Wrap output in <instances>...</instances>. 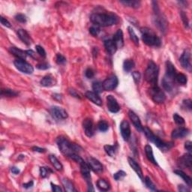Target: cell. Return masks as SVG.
Wrapping results in <instances>:
<instances>
[{
  "label": "cell",
  "mask_w": 192,
  "mask_h": 192,
  "mask_svg": "<svg viewBox=\"0 0 192 192\" xmlns=\"http://www.w3.org/2000/svg\"><path fill=\"white\" fill-rule=\"evenodd\" d=\"M91 22L94 25L101 27H111L118 23V17L113 14H106V13H95L90 17Z\"/></svg>",
  "instance_id": "1"
},
{
  "label": "cell",
  "mask_w": 192,
  "mask_h": 192,
  "mask_svg": "<svg viewBox=\"0 0 192 192\" xmlns=\"http://www.w3.org/2000/svg\"><path fill=\"white\" fill-rule=\"evenodd\" d=\"M57 143L62 153L67 157L70 158L74 153H78L82 150L81 146L76 143H71L64 137H59L57 140Z\"/></svg>",
  "instance_id": "2"
},
{
  "label": "cell",
  "mask_w": 192,
  "mask_h": 192,
  "mask_svg": "<svg viewBox=\"0 0 192 192\" xmlns=\"http://www.w3.org/2000/svg\"><path fill=\"white\" fill-rule=\"evenodd\" d=\"M143 131L144 132L145 135L146 136L149 140L150 142L153 143L158 148H159L163 152L170 150L174 145L172 142H164V141H162L161 139L158 138L157 136L155 135L153 132L151 131L150 128H147V127H144L143 128Z\"/></svg>",
  "instance_id": "3"
},
{
  "label": "cell",
  "mask_w": 192,
  "mask_h": 192,
  "mask_svg": "<svg viewBox=\"0 0 192 192\" xmlns=\"http://www.w3.org/2000/svg\"><path fill=\"white\" fill-rule=\"evenodd\" d=\"M158 74H159V68L158 66L154 62L150 61L145 71V80L152 86L157 85Z\"/></svg>",
  "instance_id": "4"
},
{
  "label": "cell",
  "mask_w": 192,
  "mask_h": 192,
  "mask_svg": "<svg viewBox=\"0 0 192 192\" xmlns=\"http://www.w3.org/2000/svg\"><path fill=\"white\" fill-rule=\"evenodd\" d=\"M140 32L142 33L143 42L148 46L160 47L161 42L158 37L154 34V32L148 28H141Z\"/></svg>",
  "instance_id": "5"
},
{
  "label": "cell",
  "mask_w": 192,
  "mask_h": 192,
  "mask_svg": "<svg viewBox=\"0 0 192 192\" xmlns=\"http://www.w3.org/2000/svg\"><path fill=\"white\" fill-rule=\"evenodd\" d=\"M150 96L156 104H162L166 99L165 94L157 85L152 86L150 89Z\"/></svg>",
  "instance_id": "6"
},
{
  "label": "cell",
  "mask_w": 192,
  "mask_h": 192,
  "mask_svg": "<svg viewBox=\"0 0 192 192\" xmlns=\"http://www.w3.org/2000/svg\"><path fill=\"white\" fill-rule=\"evenodd\" d=\"M14 64L17 68V69L19 70L22 73L31 74L34 71L33 67L29 63H28L27 62L23 60V59H17L14 62Z\"/></svg>",
  "instance_id": "7"
},
{
  "label": "cell",
  "mask_w": 192,
  "mask_h": 192,
  "mask_svg": "<svg viewBox=\"0 0 192 192\" xmlns=\"http://www.w3.org/2000/svg\"><path fill=\"white\" fill-rule=\"evenodd\" d=\"M50 112L53 118L57 119V120H62V119L68 118V113L66 110L62 107L53 106L50 108Z\"/></svg>",
  "instance_id": "8"
},
{
  "label": "cell",
  "mask_w": 192,
  "mask_h": 192,
  "mask_svg": "<svg viewBox=\"0 0 192 192\" xmlns=\"http://www.w3.org/2000/svg\"><path fill=\"white\" fill-rule=\"evenodd\" d=\"M118 78H117L116 76L114 75V74H113V75L109 76V77L102 83V85H103L104 90L112 91L116 88V86H118Z\"/></svg>",
  "instance_id": "9"
},
{
  "label": "cell",
  "mask_w": 192,
  "mask_h": 192,
  "mask_svg": "<svg viewBox=\"0 0 192 192\" xmlns=\"http://www.w3.org/2000/svg\"><path fill=\"white\" fill-rule=\"evenodd\" d=\"M180 64L185 69L188 70V71H191V52L189 50H185L181 56L180 59Z\"/></svg>",
  "instance_id": "10"
},
{
  "label": "cell",
  "mask_w": 192,
  "mask_h": 192,
  "mask_svg": "<svg viewBox=\"0 0 192 192\" xmlns=\"http://www.w3.org/2000/svg\"><path fill=\"white\" fill-rule=\"evenodd\" d=\"M107 104L108 110H109L111 113H118L119 110H120V106L119 105L116 99L113 96H111V95L107 96Z\"/></svg>",
  "instance_id": "11"
},
{
  "label": "cell",
  "mask_w": 192,
  "mask_h": 192,
  "mask_svg": "<svg viewBox=\"0 0 192 192\" xmlns=\"http://www.w3.org/2000/svg\"><path fill=\"white\" fill-rule=\"evenodd\" d=\"M87 164H88L90 169L92 170L94 172L101 173L103 171V165L96 158L92 157L88 158H87Z\"/></svg>",
  "instance_id": "12"
},
{
  "label": "cell",
  "mask_w": 192,
  "mask_h": 192,
  "mask_svg": "<svg viewBox=\"0 0 192 192\" xmlns=\"http://www.w3.org/2000/svg\"><path fill=\"white\" fill-rule=\"evenodd\" d=\"M120 131L124 140L128 141L131 137V128L129 123L126 120H123L120 124Z\"/></svg>",
  "instance_id": "13"
},
{
  "label": "cell",
  "mask_w": 192,
  "mask_h": 192,
  "mask_svg": "<svg viewBox=\"0 0 192 192\" xmlns=\"http://www.w3.org/2000/svg\"><path fill=\"white\" fill-rule=\"evenodd\" d=\"M83 127L86 135L89 137H92L94 135V124L91 119H85L83 122Z\"/></svg>",
  "instance_id": "14"
},
{
  "label": "cell",
  "mask_w": 192,
  "mask_h": 192,
  "mask_svg": "<svg viewBox=\"0 0 192 192\" xmlns=\"http://www.w3.org/2000/svg\"><path fill=\"white\" fill-rule=\"evenodd\" d=\"M179 165L182 167L191 170L192 168V156L191 153H187L180 158Z\"/></svg>",
  "instance_id": "15"
},
{
  "label": "cell",
  "mask_w": 192,
  "mask_h": 192,
  "mask_svg": "<svg viewBox=\"0 0 192 192\" xmlns=\"http://www.w3.org/2000/svg\"><path fill=\"white\" fill-rule=\"evenodd\" d=\"M188 133H189V130L188 128H184V127H180V128H177L173 130L172 134H171V137L173 139L183 138L188 135Z\"/></svg>",
  "instance_id": "16"
},
{
  "label": "cell",
  "mask_w": 192,
  "mask_h": 192,
  "mask_svg": "<svg viewBox=\"0 0 192 192\" xmlns=\"http://www.w3.org/2000/svg\"><path fill=\"white\" fill-rule=\"evenodd\" d=\"M81 173L83 178L86 181L87 184L91 183V173H90V167L86 162L81 164Z\"/></svg>",
  "instance_id": "17"
},
{
  "label": "cell",
  "mask_w": 192,
  "mask_h": 192,
  "mask_svg": "<svg viewBox=\"0 0 192 192\" xmlns=\"http://www.w3.org/2000/svg\"><path fill=\"white\" fill-rule=\"evenodd\" d=\"M175 78L165 75L162 80V86L167 92H171L174 88Z\"/></svg>",
  "instance_id": "18"
},
{
  "label": "cell",
  "mask_w": 192,
  "mask_h": 192,
  "mask_svg": "<svg viewBox=\"0 0 192 192\" xmlns=\"http://www.w3.org/2000/svg\"><path fill=\"white\" fill-rule=\"evenodd\" d=\"M128 116H129L130 119L133 123L134 126H135V128H137V130L140 131H143V126L142 124H141L140 120V118L137 116V114L135 113L134 111H128Z\"/></svg>",
  "instance_id": "19"
},
{
  "label": "cell",
  "mask_w": 192,
  "mask_h": 192,
  "mask_svg": "<svg viewBox=\"0 0 192 192\" xmlns=\"http://www.w3.org/2000/svg\"><path fill=\"white\" fill-rule=\"evenodd\" d=\"M86 98H88L89 101L92 102V103L96 104V105L101 106L102 105V101L101 99L100 96L98 94L92 91H88V92H86L85 94Z\"/></svg>",
  "instance_id": "20"
},
{
  "label": "cell",
  "mask_w": 192,
  "mask_h": 192,
  "mask_svg": "<svg viewBox=\"0 0 192 192\" xmlns=\"http://www.w3.org/2000/svg\"><path fill=\"white\" fill-rule=\"evenodd\" d=\"M113 41L116 45L117 48H122L124 46V38H123V32L122 29L117 30L115 35H113Z\"/></svg>",
  "instance_id": "21"
},
{
  "label": "cell",
  "mask_w": 192,
  "mask_h": 192,
  "mask_svg": "<svg viewBox=\"0 0 192 192\" xmlns=\"http://www.w3.org/2000/svg\"><path fill=\"white\" fill-rule=\"evenodd\" d=\"M9 52L17 59H23V60L26 59V58L27 57V51H24V50H20L19 48L15 47H12L9 48Z\"/></svg>",
  "instance_id": "22"
},
{
  "label": "cell",
  "mask_w": 192,
  "mask_h": 192,
  "mask_svg": "<svg viewBox=\"0 0 192 192\" xmlns=\"http://www.w3.org/2000/svg\"><path fill=\"white\" fill-rule=\"evenodd\" d=\"M128 163H129L130 166L131 167V168L135 171V173H137V176L140 178V180H143V175L142 170H141L140 167V165H138V164L136 162L135 159H133V158H130V157L128 158Z\"/></svg>",
  "instance_id": "23"
},
{
  "label": "cell",
  "mask_w": 192,
  "mask_h": 192,
  "mask_svg": "<svg viewBox=\"0 0 192 192\" xmlns=\"http://www.w3.org/2000/svg\"><path fill=\"white\" fill-rule=\"evenodd\" d=\"M104 47H105V49L107 50V52L111 55L114 54L116 52L117 47L116 45V44L111 39H108V40L104 41Z\"/></svg>",
  "instance_id": "24"
},
{
  "label": "cell",
  "mask_w": 192,
  "mask_h": 192,
  "mask_svg": "<svg viewBox=\"0 0 192 192\" xmlns=\"http://www.w3.org/2000/svg\"><path fill=\"white\" fill-rule=\"evenodd\" d=\"M17 35L20 40H21L24 44H27L28 46L30 45L32 41L30 36H29V35L28 34L27 31L24 30V29H19V30L17 31Z\"/></svg>",
  "instance_id": "25"
},
{
  "label": "cell",
  "mask_w": 192,
  "mask_h": 192,
  "mask_svg": "<svg viewBox=\"0 0 192 192\" xmlns=\"http://www.w3.org/2000/svg\"><path fill=\"white\" fill-rule=\"evenodd\" d=\"M165 75L169 76L170 77L175 78L176 75V70L175 67L172 64V62L170 61H167L166 62V74Z\"/></svg>",
  "instance_id": "26"
},
{
  "label": "cell",
  "mask_w": 192,
  "mask_h": 192,
  "mask_svg": "<svg viewBox=\"0 0 192 192\" xmlns=\"http://www.w3.org/2000/svg\"><path fill=\"white\" fill-rule=\"evenodd\" d=\"M145 152H146V155L147 158H148L149 161L152 162L153 165H157L158 163L157 161H156L155 158L154 157L153 151H152V148L150 145H146V146H145Z\"/></svg>",
  "instance_id": "27"
},
{
  "label": "cell",
  "mask_w": 192,
  "mask_h": 192,
  "mask_svg": "<svg viewBox=\"0 0 192 192\" xmlns=\"http://www.w3.org/2000/svg\"><path fill=\"white\" fill-rule=\"evenodd\" d=\"M174 173H176V175H178L179 176H180L181 178L186 182V184H187L189 187H191L192 185V180L191 177L188 176L186 173H185L183 171L180 170H174Z\"/></svg>",
  "instance_id": "28"
},
{
  "label": "cell",
  "mask_w": 192,
  "mask_h": 192,
  "mask_svg": "<svg viewBox=\"0 0 192 192\" xmlns=\"http://www.w3.org/2000/svg\"><path fill=\"white\" fill-rule=\"evenodd\" d=\"M97 186H98V189L102 191H107L111 189L110 184L108 183L107 181L102 180V179H100V180H98V182H97Z\"/></svg>",
  "instance_id": "29"
},
{
  "label": "cell",
  "mask_w": 192,
  "mask_h": 192,
  "mask_svg": "<svg viewBox=\"0 0 192 192\" xmlns=\"http://www.w3.org/2000/svg\"><path fill=\"white\" fill-rule=\"evenodd\" d=\"M49 159H50V162H51V164L53 165V167H55V169L57 170L60 171L62 170L63 168L62 165L60 162H59V161L57 159V158L56 157L55 155H50Z\"/></svg>",
  "instance_id": "30"
},
{
  "label": "cell",
  "mask_w": 192,
  "mask_h": 192,
  "mask_svg": "<svg viewBox=\"0 0 192 192\" xmlns=\"http://www.w3.org/2000/svg\"><path fill=\"white\" fill-rule=\"evenodd\" d=\"M54 83L53 77L51 75H46L45 77L42 78V80L41 81V85L43 86L48 87L53 86Z\"/></svg>",
  "instance_id": "31"
},
{
  "label": "cell",
  "mask_w": 192,
  "mask_h": 192,
  "mask_svg": "<svg viewBox=\"0 0 192 192\" xmlns=\"http://www.w3.org/2000/svg\"><path fill=\"white\" fill-rule=\"evenodd\" d=\"M62 182L63 186H64L65 189H66V191L68 192L76 191V189L74 188V185L72 184V182H71L70 180H68V179H63Z\"/></svg>",
  "instance_id": "32"
},
{
  "label": "cell",
  "mask_w": 192,
  "mask_h": 192,
  "mask_svg": "<svg viewBox=\"0 0 192 192\" xmlns=\"http://www.w3.org/2000/svg\"><path fill=\"white\" fill-rule=\"evenodd\" d=\"M120 3H122L124 5H126V6L128 7H131V8H138L140 6V2L139 1H131V0H126V1H120Z\"/></svg>",
  "instance_id": "33"
},
{
  "label": "cell",
  "mask_w": 192,
  "mask_h": 192,
  "mask_svg": "<svg viewBox=\"0 0 192 192\" xmlns=\"http://www.w3.org/2000/svg\"><path fill=\"white\" fill-rule=\"evenodd\" d=\"M18 93L16 91L13 90V89H2L1 90V96L5 97H16L18 96Z\"/></svg>",
  "instance_id": "34"
},
{
  "label": "cell",
  "mask_w": 192,
  "mask_h": 192,
  "mask_svg": "<svg viewBox=\"0 0 192 192\" xmlns=\"http://www.w3.org/2000/svg\"><path fill=\"white\" fill-rule=\"evenodd\" d=\"M134 67H135V62L132 59H126L123 63V68L126 72L131 71Z\"/></svg>",
  "instance_id": "35"
},
{
  "label": "cell",
  "mask_w": 192,
  "mask_h": 192,
  "mask_svg": "<svg viewBox=\"0 0 192 192\" xmlns=\"http://www.w3.org/2000/svg\"><path fill=\"white\" fill-rule=\"evenodd\" d=\"M104 151L108 155L111 157H114L116 152V146H111V145H105L104 146Z\"/></svg>",
  "instance_id": "36"
},
{
  "label": "cell",
  "mask_w": 192,
  "mask_h": 192,
  "mask_svg": "<svg viewBox=\"0 0 192 192\" xmlns=\"http://www.w3.org/2000/svg\"><path fill=\"white\" fill-rule=\"evenodd\" d=\"M128 33H129L130 38H131L132 42H134V44H135L136 46H138L139 45V39H138V37L137 36V35H136V33L135 32V31H134V29H132L131 27H128Z\"/></svg>",
  "instance_id": "37"
},
{
  "label": "cell",
  "mask_w": 192,
  "mask_h": 192,
  "mask_svg": "<svg viewBox=\"0 0 192 192\" xmlns=\"http://www.w3.org/2000/svg\"><path fill=\"white\" fill-rule=\"evenodd\" d=\"M92 89L94 90V92L97 93V94H100L104 90L102 83H101L99 81L94 82L92 83Z\"/></svg>",
  "instance_id": "38"
},
{
  "label": "cell",
  "mask_w": 192,
  "mask_h": 192,
  "mask_svg": "<svg viewBox=\"0 0 192 192\" xmlns=\"http://www.w3.org/2000/svg\"><path fill=\"white\" fill-rule=\"evenodd\" d=\"M175 81H176L177 83H180V84L185 85L187 83L188 79L187 77L183 74H176V77H175Z\"/></svg>",
  "instance_id": "39"
},
{
  "label": "cell",
  "mask_w": 192,
  "mask_h": 192,
  "mask_svg": "<svg viewBox=\"0 0 192 192\" xmlns=\"http://www.w3.org/2000/svg\"><path fill=\"white\" fill-rule=\"evenodd\" d=\"M98 128L101 131L105 132L107 131L109 128V125L108 123L104 120H101L98 123Z\"/></svg>",
  "instance_id": "40"
},
{
  "label": "cell",
  "mask_w": 192,
  "mask_h": 192,
  "mask_svg": "<svg viewBox=\"0 0 192 192\" xmlns=\"http://www.w3.org/2000/svg\"><path fill=\"white\" fill-rule=\"evenodd\" d=\"M53 173V170L49 167H42L40 168V174L42 178H46L47 176H49L50 173Z\"/></svg>",
  "instance_id": "41"
},
{
  "label": "cell",
  "mask_w": 192,
  "mask_h": 192,
  "mask_svg": "<svg viewBox=\"0 0 192 192\" xmlns=\"http://www.w3.org/2000/svg\"><path fill=\"white\" fill-rule=\"evenodd\" d=\"M144 181H145V184H146L147 188H150V189L152 190V191H157L155 185V184L152 182V181L151 180V179L150 178V177L146 176Z\"/></svg>",
  "instance_id": "42"
},
{
  "label": "cell",
  "mask_w": 192,
  "mask_h": 192,
  "mask_svg": "<svg viewBox=\"0 0 192 192\" xmlns=\"http://www.w3.org/2000/svg\"><path fill=\"white\" fill-rule=\"evenodd\" d=\"M100 32H101L100 27L96 25H93L92 27H91L90 29H89V32H90V34L93 35V36H97V35H98Z\"/></svg>",
  "instance_id": "43"
},
{
  "label": "cell",
  "mask_w": 192,
  "mask_h": 192,
  "mask_svg": "<svg viewBox=\"0 0 192 192\" xmlns=\"http://www.w3.org/2000/svg\"><path fill=\"white\" fill-rule=\"evenodd\" d=\"M173 117V120H174V122H176L177 125H180V126H182V125L185 124L184 119L182 118V116H180V115L177 114V113H174Z\"/></svg>",
  "instance_id": "44"
},
{
  "label": "cell",
  "mask_w": 192,
  "mask_h": 192,
  "mask_svg": "<svg viewBox=\"0 0 192 192\" xmlns=\"http://www.w3.org/2000/svg\"><path fill=\"white\" fill-rule=\"evenodd\" d=\"M126 176V172H124V171L122 170H119L118 172L114 173V175H113V178H114L115 180L119 181L124 178Z\"/></svg>",
  "instance_id": "45"
},
{
  "label": "cell",
  "mask_w": 192,
  "mask_h": 192,
  "mask_svg": "<svg viewBox=\"0 0 192 192\" xmlns=\"http://www.w3.org/2000/svg\"><path fill=\"white\" fill-rule=\"evenodd\" d=\"M182 107L188 111H191L192 109V102L191 99L184 100L182 102Z\"/></svg>",
  "instance_id": "46"
},
{
  "label": "cell",
  "mask_w": 192,
  "mask_h": 192,
  "mask_svg": "<svg viewBox=\"0 0 192 192\" xmlns=\"http://www.w3.org/2000/svg\"><path fill=\"white\" fill-rule=\"evenodd\" d=\"M56 59H57V64H59V65H63L66 62V57H65L64 56L62 55V54H60V53L57 54Z\"/></svg>",
  "instance_id": "47"
},
{
  "label": "cell",
  "mask_w": 192,
  "mask_h": 192,
  "mask_svg": "<svg viewBox=\"0 0 192 192\" xmlns=\"http://www.w3.org/2000/svg\"><path fill=\"white\" fill-rule=\"evenodd\" d=\"M35 49H36L37 53H38V54H39L41 57H42L43 58L46 57V51L42 46H40V45L35 46Z\"/></svg>",
  "instance_id": "48"
},
{
  "label": "cell",
  "mask_w": 192,
  "mask_h": 192,
  "mask_svg": "<svg viewBox=\"0 0 192 192\" xmlns=\"http://www.w3.org/2000/svg\"><path fill=\"white\" fill-rule=\"evenodd\" d=\"M181 17H182V20H183L185 27L186 28H188V27H189V23H188V19L187 14H186L184 12H181Z\"/></svg>",
  "instance_id": "49"
},
{
  "label": "cell",
  "mask_w": 192,
  "mask_h": 192,
  "mask_svg": "<svg viewBox=\"0 0 192 192\" xmlns=\"http://www.w3.org/2000/svg\"><path fill=\"white\" fill-rule=\"evenodd\" d=\"M15 19L16 20H17L18 22L20 23H26L27 22V17L24 14H18L15 16Z\"/></svg>",
  "instance_id": "50"
},
{
  "label": "cell",
  "mask_w": 192,
  "mask_h": 192,
  "mask_svg": "<svg viewBox=\"0 0 192 192\" xmlns=\"http://www.w3.org/2000/svg\"><path fill=\"white\" fill-rule=\"evenodd\" d=\"M94 75H95V72L92 68H89L86 70L85 76L88 78V79H91V78H92L93 77H94Z\"/></svg>",
  "instance_id": "51"
},
{
  "label": "cell",
  "mask_w": 192,
  "mask_h": 192,
  "mask_svg": "<svg viewBox=\"0 0 192 192\" xmlns=\"http://www.w3.org/2000/svg\"><path fill=\"white\" fill-rule=\"evenodd\" d=\"M132 77L134 78V81H135V83H139L140 81V77L141 75L140 74V72L137 71H135V72H132Z\"/></svg>",
  "instance_id": "52"
},
{
  "label": "cell",
  "mask_w": 192,
  "mask_h": 192,
  "mask_svg": "<svg viewBox=\"0 0 192 192\" xmlns=\"http://www.w3.org/2000/svg\"><path fill=\"white\" fill-rule=\"evenodd\" d=\"M37 68H38V69L40 70H46L47 69V68H50V65L47 64V63H41V64H38L36 66Z\"/></svg>",
  "instance_id": "53"
},
{
  "label": "cell",
  "mask_w": 192,
  "mask_h": 192,
  "mask_svg": "<svg viewBox=\"0 0 192 192\" xmlns=\"http://www.w3.org/2000/svg\"><path fill=\"white\" fill-rule=\"evenodd\" d=\"M0 20H1V23L2 24L4 27H6L8 28L12 27V25H11L10 23H9L8 20L5 19V18L3 17H0Z\"/></svg>",
  "instance_id": "54"
},
{
  "label": "cell",
  "mask_w": 192,
  "mask_h": 192,
  "mask_svg": "<svg viewBox=\"0 0 192 192\" xmlns=\"http://www.w3.org/2000/svg\"><path fill=\"white\" fill-rule=\"evenodd\" d=\"M192 143L191 141H186L185 143V149L186 150L188 151V153H191V151H192Z\"/></svg>",
  "instance_id": "55"
},
{
  "label": "cell",
  "mask_w": 192,
  "mask_h": 192,
  "mask_svg": "<svg viewBox=\"0 0 192 192\" xmlns=\"http://www.w3.org/2000/svg\"><path fill=\"white\" fill-rule=\"evenodd\" d=\"M69 93L72 96L75 97V98H81V95L80 94L79 92H77V91H76L75 89H69Z\"/></svg>",
  "instance_id": "56"
},
{
  "label": "cell",
  "mask_w": 192,
  "mask_h": 192,
  "mask_svg": "<svg viewBox=\"0 0 192 192\" xmlns=\"http://www.w3.org/2000/svg\"><path fill=\"white\" fill-rule=\"evenodd\" d=\"M51 185V188L52 191H57V192H62V189L59 187V186L57 185H54L53 183H50Z\"/></svg>",
  "instance_id": "57"
},
{
  "label": "cell",
  "mask_w": 192,
  "mask_h": 192,
  "mask_svg": "<svg viewBox=\"0 0 192 192\" xmlns=\"http://www.w3.org/2000/svg\"><path fill=\"white\" fill-rule=\"evenodd\" d=\"M27 56H29V57H32L33 59H37L36 54H35V53L33 51V50H27Z\"/></svg>",
  "instance_id": "58"
},
{
  "label": "cell",
  "mask_w": 192,
  "mask_h": 192,
  "mask_svg": "<svg viewBox=\"0 0 192 192\" xmlns=\"http://www.w3.org/2000/svg\"><path fill=\"white\" fill-rule=\"evenodd\" d=\"M32 150L34 151V152H40V153H43V152H46V150H45V149L39 148V147H38V146H34V147H32Z\"/></svg>",
  "instance_id": "59"
},
{
  "label": "cell",
  "mask_w": 192,
  "mask_h": 192,
  "mask_svg": "<svg viewBox=\"0 0 192 192\" xmlns=\"http://www.w3.org/2000/svg\"><path fill=\"white\" fill-rule=\"evenodd\" d=\"M178 190L181 192H187V191H190V190L188 189L187 187H185V186L182 185H180L178 186Z\"/></svg>",
  "instance_id": "60"
},
{
  "label": "cell",
  "mask_w": 192,
  "mask_h": 192,
  "mask_svg": "<svg viewBox=\"0 0 192 192\" xmlns=\"http://www.w3.org/2000/svg\"><path fill=\"white\" fill-rule=\"evenodd\" d=\"M11 171H12V173H14V174L15 175L19 174L20 173V170L16 167H12V168H11Z\"/></svg>",
  "instance_id": "61"
},
{
  "label": "cell",
  "mask_w": 192,
  "mask_h": 192,
  "mask_svg": "<svg viewBox=\"0 0 192 192\" xmlns=\"http://www.w3.org/2000/svg\"><path fill=\"white\" fill-rule=\"evenodd\" d=\"M23 188H32L33 186V181H30V182H29L28 183H24L23 185Z\"/></svg>",
  "instance_id": "62"
},
{
  "label": "cell",
  "mask_w": 192,
  "mask_h": 192,
  "mask_svg": "<svg viewBox=\"0 0 192 192\" xmlns=\"http://www.w3.org/2000/svg\"><path fill=\"white\" fill-rule=\"evenodd\" d=\"M53 97L54 99L57 100V101H62V95L60 94H54L53 95Z\"/></svg>",
  "instance_id": "63"
}]
</instances>
